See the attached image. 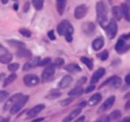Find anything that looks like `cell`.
Masks as SVG:
<instances>
[{
  "label": "cell",
  "mask_w": 130,
  "mask_h": 122,
  "mask_svg": "<svg viewBox=\"0 0 130 122\" xmlns=\"http://www.w3.org/2000/svg\"><path fill=\"white\" fill-rule=\"evenodd\" d=\"M96 20L98 24L100 26L105 27L107 26V21H108V14H107V8L103 2H98L96 3Z\"/></svg>",
  "instance_id": "6da1fadb"
},
{
  "label": "cell",
  "mask_w": 130,
  "mask_h": 122,
  "mask_svg": "<svg viewBox=\"0 0 130 122\" xmlns=\"http://www.w3.org/2000/svg\"><path fill=\"white\" fill-rule=\"evenodd\" d=\"M55 72H56V65L53 62H50L47 66H44V69L42 72V81L43 82H50L51 79H53Z\"/></svg>",
  "instance_id": "7a4b0ae2"
},
{
  "label": "cell",
  "mask_w": 130,
  "mask_h": 122,
  "mask_svg": "<svg viewBox=\"0 0 130 122\" xmlns=\"http://www.w3.org/2000/svg\"><path fill=\"white\" fill-rule=\"evenodd\" d=\"M115 49H116L117 53H120V55L127 52V51L130 49V42H127V40L124 39V38H120V39H118V42L116 43Z\"/></svg>",
  "instance_id": "3957f363"
},
{
  "label": "cell",
  "mask_w": 130,
  "mask_h": 122,
  "mask_svg": "<svg viewBox=\"0 0 130 122\" xmlns=\"http://www.w3.org/2000/svg\"><path fill=\"white\" fill-rule=\"evenodd\" d=\"M27 100H29V96H27V95H22V96H21L20 100H18V101H17V103H16V104H14L12 108L9 109L10 114H17V113L20 112V110L25 107V104L27 103Z\"/></svg>",
  "instance_id": "277c9868"
},
{
  "label": "cell",
  "mask_w": 130,
  "mask_h": 122,
  "mask_svg": "<svg viewBox=\"0 0 130 122\" xmlns=\"http://www.w3.org/2000/svg\"><path fill=\"white\" fill-rule=\"evenodd\" d=\"M117 24H116V21H111V22H108L107 26H105V32H107V37L109 38V39H115L116 35H117Z\"/></svg>",
  "instance_id": "5b68a950"
},
{
  "label": "cell",
  "mask_w": 130,
  "mask_h": 122,
  "mask_svg": "<svg viewBox=\"0 0 130 122\" xmlns=\"http://www.w3.org/2000/svg\"><path fill=\"white\" fill-rule=\"evenodd\" d=\"M105 86H112L113 88H118L121 86V78L118 75H112L111 78H108L107 81H104L100 87H105Z\"/></svg>",
  "instance_id": "8992f818"
},
{
  "label": "cell",
  "mask_w": 130,
  "mask_h": 122,
  "mask_svg": "<svg viewBox=\"0 0 130 122\" xmlns=\"http://www.w3.org/2000/svg\"><path fill=\"white\" fill-rule=\"evenodd\" d=\"M39 77L38 75H35V74H26L25 77H24V83H25V86H27V87H34V86H37L38 83H39Z\"/></svg>",
  "instance_id": "52a82bcc"
},
{
  "label": "cell",
  "mask_w": 130,
  "mask_h": 122,
  "mask_svg": "<svg viewBox=\"0 0 130 122\" xmlns=\"http://www.w3.org/2000/svg\"><path fill=\"white\" fill-rule=\"evenodd\" d=\"M87 10H89V8H87V5H85V4H81L78 7H75V9H74V17L77 20H82L86 14H87Z\"/></svg>",
  "instance_id": "ba28073f"
},
{
  "label": "cell",
  "mask_w": 130,
  "mask_h": 122,
  "mask_svg": "<svg viewBox=\"0 0 130 122\" xmlns=\"http://www.w3.org/2000/svg\"><path fill=\"white\" fill-rule=\"evenodd\" d=\"M21 96H22V94H14L13 96H10V97H8L7 99V103H5V105H4V110H9L10 108H12L20 99H21Z\"/></svg>",
  "instance_id": "9c48e42d"
},
{
  "label": "cell",
  "mask_w": 130,
  "mask_h": 122,
  "mask_svg": "<svg viewBox=\"0 0 130 122\" xmlns=\"http://www.w3.org/2000/svg\"><path fill=\"white\" fill-rule=\"evenodd\" d=\"M44 108H46V105H44V104H38V105H35V107H32L31 109H29L27 112H26L27 118H32L34 116H37L38 113H40Z\"/></svg>",
  "instance_id": "30bf717a"
},
{
  "label": "cell",
  "mask_w": 130,
  "mask_h": 122,
  "mask_svg": "<svg viewBox=\"0 0 130 122\" xmlns=\"http://www.w3.org/2000/svg\"><path fill=\"white\" fill-rule=\"evenodd\" d=\"M39 62H40V57H38V56L30 57V60L24 65V70H30L32 68H37V66H39Z\"/></svg>",
  "instance_id": "8fae6325"
},
{
  "label": "cell",
  "mask_w": 130,
  "mask_h": 122,
  "mask_svg": "<svg viewBox=\"0 0 130 122\" xmlns=\"http://www.w3.org/2000/svg\"><path fill=\"white\" fill-rule=\"evenodd\" d=\"M115 101H116V97H115V96H109V97H108L107 100L103 103V105H102V108H100L99 110H100V112H105L107 109H111V108L113 107Z\"/></svg>",
  "instance_id": "7c38bea8"
},
{
  "label": "cell",
  "mask_w": 130,
  "mask_h": 122,
  "mask_svg": "<svg viewBox=\"0 0 130 122\" xmlns=\"http://www.w3.org/2000/svg\"><path fill=\"white\" fill-rule=\"evenodd\" d=\"M104 74H105V69H104V68H99V69H98V70L92 74V77H91V83H94V84L98 83Z\"/></svg>",
  "instance_id": "4fadbf2b"
},
{
  "label": "cell",
  "mask_w": 130,
  "mask_h": 122,
  "mask_svg": "<svg viewBox=\"0 0 130 122\" xmlns=\"http://www.w3.org/2000/svg\"><path fill=\"white\" fill-rule=\"evenodd\" d=\"M95 27L96 26H95V24H92V22H85V24L82 25V31L86 35H91L95 31Z\"/></svg>",
  "instance_id": "5bb4252c"
},
{
  "label": "cell",
  "mask_w": 130,
  "mask_h": 122,
  "mask_svg": "<svg viewBox=\"0 0 130 122\" xmlns=\"http://www.w3.org/2000/svg\"><path fill=\"white\" fill-rule=\"evenodd\" d=\"M73 31H74V29H73L72 24H70L69 21H67V29H65L64 37H65V39H67L68 42H72L73 40Z\"/></svg>",
  "instance_id": "9a60e30c"
},
{
  "label": "cell",
  "mask_w": 130,
  "mask_h": 122,
  "mask_svg": "<svg viewBox=\"0 0 130 122\" xmlns=\"http://www.w3.org/2000/svg\"><path fill=\"white\" fill-rule=\"evenodd\" d=\"M85 92V90H83V87L81 86V84H78V86H75L74 88H72V90L69 91V96H72V97H78V96H81L82 94Z\"/></svg>",
  "instance_id": "2e32d148"
},
{
  "label": "cell",
  "mask_w": 130,
  "mask_h": 122,
  "mask_svg": "<svg viewBox=\"0 0 130 122\" xmlns=\"http://www.w3.org/2000/svg\"><path fill=\"white\" fill-rule=\"evenodd\" d=\"M81 110H82V108L78 105V108H75L74 110H72V112L68 114V117H65V118H64V122H69V121L75 119V117H78V114L81 113Z\"/></svg>",
  "instance_id": "e0dca14e"
},
{
  "label": "cell",
  "mask_w": 130,
  "mask_h": 122,
  "mask_svg": "<svg viewBox=\"0 0 130 122\" xmlns=\"http://www.w3.org/2000/svg\"><path fill=\"white\" fill-rule=\"evenodd\" d=\"M72 81H73V78H72L70 75H64L62 78H61V81L59 82V87L60 88H67V87L70 86Z\"/></svg>",
  "instance_id": "ac0fdd59"
},
{
  "label": "cell",
  "mask_w": 130,
  "mask_h": 122,
  "mask_svg": "<svg viewBox=\"0 0 130 122\" xmlns=\"http://www.w3.org/2000/svg\"><path fill=\"white\" fill-rule=\"evenodd\" d=\"M103 46H104V39L102 37H98L96 39H94V42H92V49L94 51H99Z\"/></svg>",
  "instance_id": "d6986e66"
},
{
  "label": "cell",
  "mask_w": 130,
  "mask_h": 122,
  "mask_svg": "<svg viewBox=\"0 0 130 122\" xmlns=\"http://www.w3.org/2000/svg\"><path fill=\"white\" fill-rule=\"evenodd\" d=\"M100 100H102V94H100V92H96V94H94V95L89 99L87 104H89V105H96Z\"/></svg>",
  "instance_id": "ffe728a7"
},
{
  "label": "cell",
  "mask_w": 130,
  "mask_h": 122,
  "mask_svg": "<svg viewBox=\"0 0 130 122\" xmlns=\"http://www.w3.org/2000/svg\"><path fill=\"white\" fill-rule=\"evenodd\" d=\"M65 7H67V0H56V8L59 14H64Z\"/></svg>",
  "instance_id": "44dd1931"
},
{
  "label": "cell",
  "mask_w": 130,
  "mask_h": 122,
  "mask_svg": "<svg viewBox=\"0 0 130 122\" xmlns=\"http://www.w3.org/2000/svg\"><path fill=\"white\" fill-rule=\"evenodd\" d=\"M121 12H122V17L127 22H130V8H129L127 4H122L121 5Z\"/></svg>",
  "instance_id": "7402d4cb"
},
{
  "label": "cell",
  "mask_w": 130,
  "mask_h": 122,
  "mask_svg": "<svg viewBox=\"0 0 130 122\" xmlns=\"http://www.w3.org/2000/svg\"><path fill=\"white\" fill-rule=\"evenodd\" d=\"M10 61H12V55L9 52H3L0 55V62L2 64H9Z\"/></svg>",
  "instance_id": "603a6c76"
},
{
  "label": "cell",
  "mask_w": 130,
  "mask_h": 122,
  "mask_svg": "<svg viewBox=\"0 0 130 122\" xmlns=\"http://www.w3.org/2000/svg\"><path fill=\"white\" fill-rule=\"evenodd\" d=\"M16 79H17V74H16V72H13L10 75L5 77V79L3 81V84H4V86H9L10 83H13Z\"/></svg>",
  "instance_id": "cb8c5ba5"
},
{
  "label": "cell",
  "mask_w": 130,
  "mask_h": 122,
  "mask_svg": "<svg viewBox=\"0 0 130 122\" xmlns=\"http://www.w3.org/2000/svg\"><path fill=\"white\" fill-rule=\"evenodd\" d=\"M65 70H67L68 73H75V72H81V68L79 66H77L75 64H68V65H64Z\"/></svg>",
  "instance_id": "d4e9b609"
},
{
  "label": "cell",
  "mask_w": 130,
  "mask_h": 122,
  "mask_svg": "<svg viewBox=\"0 0 130 122\" xmlns=\"http://www.w3.org/2000/svg\"><path fill=\"white\" fill-rule=\"evenodd\" d=\"M16 56H18V57H31V51H29L26 48H20L17 51Z\"/></svg>",
  "instance_id": "484cf974"
},
{
  "label": "cell",
  "mask_w": 130,
  "mask_h": 122,
  "mask_svg": "<svg viewBox=\"0 0 130 122\" xmlns=\"http://www.w3.org/2000/svg\"><path fill=\"white\" fill-rule=\"evenodd\" d=\"M112 13H113V17H115V20H117V21L122 18L121 7H113V8H112Z\"/></svg>",
  "instance_id": "4316f807"
},
{
  "label": "cell",
  "mask_w": 130,
  "mask_h": 122,
  "mask_svg": "<svg viewBox=\"0 0 130 122\" xmlns=\"http://www.w3.org/2000/svg\"><path fill=\"white\" fill-rule=\"evenodd\" d=\"M65 29H67V20H65V21H61L60 24H59V26H57V32H59L60 35L64 37V34H65Z\"/></svg>",
  "instance_id": "83f0119b"
},
{
  "label": "cell",
  "mask_w": 130,
  "mask_h": 122,
  "mask_svg": "<svg viewBox=\"0 0 130 122\" xmlns=\"http://www.w3.org/2000/svg\"><path fill=\"white\" fill-rule=\"evenodd\" d=\"M81 62H83L85 65H87V68L89 69H92L94 68V62H92V60L91 59H89V57H81Z\"/></svg>",
  "instance_id": "f1b7e54d"
},
{
  "label": "cell",
  "mask_w": 130,
  "mask_h": 122,
  "mask_svg": "<svg viewBox=\"0 0 130 122\" xmlns=\"http://www.w3.org/2000/svg\"><path fill=\"white\" fill-rule=\"evenodd\" d=\"M8 43L10 44L12 47H16V48H25V44L22 42H18V40H8Z\"/></svg>",
  "instance_id": "f546056e"
},
{
  "label": "cell",
  "mask_w": 130,
  "mask_h": 122,
  "mask_svg": "<svg viewBox=\"0 0 130 122\" xmlns=\"http://www.w3.org/2000/svg\"><path fill=\"white\" fill-rule=\"evenodd\" d=\"M120 117H121L120 110H113V112L109 114V119L111 121H117V119H120Z\"/></svg>",
  "instance_id": "4dcf8cb0"
},
{
  "label": "cell",
  "mask_w": 130,
  "mask_h": 122,
  "mask_svg": "<svg viewBox=\"0 0 130 122\" xmlns=\"http://www.w3.org/2000/svg\"><path fill=\"white\" fill-rule=\"evenodd\" d=\"M18 68H20V64H17V62H12V61H10V62L8 64V70H9L10 73L16 72Z\"/></svg>",
  "instance_id": "1f68e13d"
},
{
  "label": "cell",
  "mask_w": 130,
  "mask_h": 122,
  "mask_svg": "<svg viewBox=\"0 0 130 122\" xmlns=\"http://www.w3.org/2000/svg\"><path fill=\"white\" fill-rule=\"evenodd\" d=\"M31 3L34 4L35 9L40 10V9L43 8V4H44V0H31Z\"/></svg>",
  "instance_id": "d6a6232c"
},
{
  "label": "cell",
  "mask_w": 130,
  "mask_h": 122,
  "mask_svg": "<svg viewBox=\"0 0 130 122\" xmlns=\"http://www.w3.org/2000/svg\"><path fill=\"white\" fill-rule=\"evenodd\" d=\"M20 34L22 35V37H25V38H30V37H31V31L27 30V29L21 27V29H20Z\"/></svg>",
  "instance_id": "836d02e7"
},
{
  "label": "cell",
  "mask_w": 130,
  "mask_h": 122,
  "mask_svg": "<svg viewBox=\"0 0 130 122\" xmlns=\"http://www.w3.org/2000/svg\"><path fill=\"white\" fill-rule=\"evenodd\" d=\"M108 56H109V52H108V51H103V52H100L99 55H98L99 60H102V61H105L108 59Z\"/></svg>",
  "instance_id": "e575fe53"
},
{
  "label": "cell",
  "mask_w": 130,
  "mask_h": 122,
  "mask_svg": "<svg viewBox=\"0 0 130 122\" xmlns=\"http://www.w3.org/2000/svg\"><path fill=\"white\" fill-rule=\"evenodd\" d=\"M59 96H61V92L59 91V90H53V91H51L50 94H48V99H53V97H59Z\"/></svg>",
  "instance_id": "d590c367"
},
{
  "label": "cell",
  "mask_w": 130,
  "mask_h": 122,
  "mask_svg": "<svg viewBox=\"0 0 130 122\" xmlns=\"http://www.w3.org/2000/svg\"><path fill=\"white\" fill-rule=\"evenodd\" d=\"M53 64L56 65V68H62V66L65 65V64H64V60H62L61 57H57V59H55V60H53Z\"/></svg>",
  "instance_id": "8d00e7d4"
},
{
  "label": "cell",
  "mask_w": 130,
  "mask_h": 122,
  "mask_svg": "<svg viewBox=\"0 0 130 122\" xmlns=\"http://www.w3.org/2000/svg\"><path fill=\"white\" fill-rule=\"evenodd\" d=\"M50 62H52V61H51V59H48V57H47V59H43V60L40 59L39 66H42V68H44V66H47V65H48Z\"/></svg>",
  "instance_id": "74e56055"
},
{
  "label": "cell",
  "mask_w": 130,
  "mask_h": 122,
  "mask_svg": "<svg viewBox=\"0 0 130 122\" xmlns=\"http://www.w3.org/2000/svg\"><path fill=\"white\" fill-rule=\"evenodd\" d=\"M8 97H9V94H8L7 91H0V101L7 100Z\"/></svg>",
  "instance_id": "f35d334b"
},
{
  "label": "cell",
  "mask_w": 130,
  "mask_h": 122,
  "mask_svg": "<svg viewBox=\"0 0 130 122\" xmlns=\"http://www.w3.org/2000/svg\"><path fill=\"white\" fill-rule=\"evenodd\" d=\"M108 121H111L109 116H102L99 118H96V122H108Z\"/></svg>",
  "instance_id": "ab89813d"
},
{
  "label": "cell",
  "mask_w": 130,
  "mask_h": 122,
  "mask_svg": "<svg viewBox=\"0 0 130 122\" xmlns=\"http://www.w3.org/2000/svg\"><path fill=\"white\" fill-rule=\"evenodd\" d=\"M74 99H75V97H72V96H69V99H67V100H62V101H61V105H69V104H70V103L74 100Z\"/></svg>",
  "instance_id": "60d3db41"
},
{
  "label": "cell",
  "mask_w": 130,
  "mask_h": 122,
  "mask_svg": "<svg viewBox=\"0 0 130 122\" xmlns=\"http://www.w3.org/2000/svg\"><path fill=\"white\" fill-rule=\"evenodd\" d=\"M47 35H48V39H50V40H55V39H56V37H55V31H53V30H50Z\"/></svg>",
  "instance_id": "b9f144b4"
},
{
  "label": "cell",
  "mask_w": 130,
  "mask_h": 122,
  "mask_svg": "<svg viewBox=\"0 0 130 122\" xmlns=\"http://www.w3.org/2000/svg\"><path fill=\"white\" fill-rule=\"evenodd\" d=\"M94 90H95V84H94V83H91V84H90V86L85 90V92L87 94V92H91V91H94Z\"/></svg>",
  "instance_id": "7bdbcfd3"
},
{
  "label": "cell",
  "mask_w": 130,
  "mask_h": 122,
  "mask_svg": "<svg viewBox=\"0 0 130 122\" xmlns=\"http://www.w3.org/2000/svg\"><path fill=\"white\" fill-rule=\"evenodd\" d=\"M125 83H126L127 86H130V74L125 77Z\"/></svg>",
  "instance_id": "ee69618b"
},
{
  "label": "cell",
  "mask_w": 130,
  "mask_h": 122,
  "mask_svg": "<svg viewBox=\"0 0 130 122\" xmlns=\"http://www.w3.org/2000/svg\"><path fill=\"white\" fill-rule=\"evenodd\" d=\"M85 119H86L85 116H79L78 118H75V121H77V122H82V121H85Z\"/></svg>",
  "instance_id": "f6af8a7d"
},
{
  "label": "cell",
  "mask_w": 130,
  "mask_h": 122,
  "mask_svg": "<svg viewBox=\"0 0 130 122\" xmlns=\"http://www.w3.org/2000/svg\"><path fill=\"white\" fill-rule=\"evenodd\" d=\"M125 109H126V110L130 109V97L127 99V101H126V104H125Z\"/></svg>",
  "instance_id": "bcb514c9"
},
{
  "label": "cell",
  "mask_w": 130,
  "mask_h": 122,
  "mask_svg": "<svg viewBox=\"0 0 130 122\" xmlns=\"http://www.w3.org/2000/svg\"><path fill=\"white\" fill-rule=\"evenodd\" d=\"M5 77H7V75H5L4 73H0V82L4 81V79H5Z\"/></svg>",
  "instance_id": "7dc6e473"
},
{
  "label": "cell",
  "mask_w": 130,
  "mask_h": 122,
  "mask_svg": "<svg viewBox=\"0 0 130 122\" xmlns=\"http://www.w3.org/2000/svg\"><path fill=\"white\" fill-rule=\"evenodd\" d=\"M121 38H124V39H126V40H127V39H130V32H129V34H125V35H122Z\"/></svg>",
  "instance_id": "c3c4849f"
},
{
  "label": "cell",
  "mask_w": 130,
  "mask_h": 122,
  "mask_svg": "<svg viewBox=\"0 0 130 122\" xmlns=\"http://www.w3.org/2000/svg\"><path fill=\"white\" fill-rule=\"evenodd\" d=\"M34 121H44V117H39V118H34Z\"/></svg>",
  "instance_id": "681fc988"
},
{
  "label": "cell",
  "mask_w": 130,
  "mask_h": 122,
  "mask_svg": "<svg viewBox=\"0 0 130 122\" xmlns=\"http://www.w3.org/2000/svg\"><path fill=\"white\" fill-rule=\"evenodd\" d=\"M122 121H124V122H130V117H126V118H124Z\"/></svg>",
  "instance_id": "f907efd6"
},
{
  "label": "cell",
  "mask_w": 130,
  "mask_h": 122,
  "mask_svg": "<svg viewBox=\"0 0 130 122\" xmlns=\"http://www.w3.org/2000/svg\"><path fill=\"white\" fill-rule=\"evenodd\" d=\"M3 52H5V49H4V48H3V47H2V46H0V55H2V53H3Z\"/></svg>",
  "instance_id": "816d5d0a"
},
{
  "label": "cell",
  "mask_w": 130,
  "mask_h": 122,
  "mask_svg": "<svg viewBox=\"0 0 130 122\" xmlns=\"http://www.w3.org/2000/svg\"><path fill=\"white\" fill-rule=\"evenodd\" d=\"M27 9H29V3H26V4H25V9H24V10H25V12H26Z\"/></svg>",
  "instance_id": "f5cc1de1"
},
{
  "label": "cell",
  "mask_w": 130,
  "mask_h": 122,
  "mask_svg": "<svg viewBox=\"0 0 130 122\" xmlns=\"http://www.w3.org/2000/svg\"><path fill=\"white\" fill-rule=\"evenodd\" d=\"M125 99H129L130 97V92H127V94H125V96H124Z\"/></svg>",
  "instance_id": "db71d44e"
},
{
  "label": "cell",
  "mask_w": 130,
  "mask_h": 122,
  "mask_svg": "<svg viewBox=\"0 0 130 122\" xmlns=\"http://www.w3.org/2000/svg\"><path fill=\"white\" fill-rule=\"evenodd\" d=\"M3 121H8L7 118H3V117H0V122H3Z\"/></svg>",
  "instance_id": "11a10c76"
},
{
  "label": "cell",
  "mask_w": 130,
  "mask_h": 122,
  "mask_svg": "<svg viewBox=\"0 0 130 122\" xmlns=\"http://www.w3.org/2000/svg\"><path fill=\"white\" fill-rule=\"evenodd\" d=\"M2 3H3V4H7V3H8V0H2Z\"/></svg>",
  "instance_id": "9f6ffc18"
},
{
  "label": "cell",
  "mask_w": 130,
  "mask_h": 122,
  "mask_svg": "<svg viewBox=\"0 0 130 122\" xmlns=\"http://www.w3.org/2000/svg\"><path fill=\"white\" fill-rule=\"evenodd\" d=\"M126 4L129 5V8H130V0H126Z\"/></svg>",
  "instance_id": "6f0895ef"
}]
</instances>
